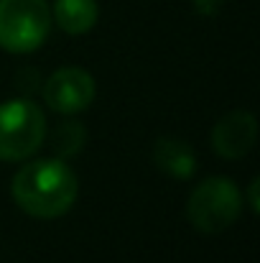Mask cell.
<instances>
[{"instance_id": "1", "label": "cell", "mask_w": 260, "mask_h": 263, "mask_svg": "<svg viewBox=\"0 0 260 263\" xmlns=\"http://www.w3.org/2000/svg\"><path fill=\"white\" fill-rule=\"evenodd\" d=\"M10 194L26 215L54 220L72 210L79 194V181L62 159H38L13 176Z\"/></svg>"}, {"instance_id": "2", "label": "cell", "mask_w": 260, "mask_h": 263, "mask_svg": "<svg viewBox=\"0 0 260 263\" xmlns=\"http://www.w3.org/2000/svg\"><path fill=\"white\" fill-rule=\"evenodd\" d=\"M51 31L46 0H0V46L10 54L36 51Z\"/></svg>"}, {"instance_id": "3", "label": "cell", "mask_w": 260, "mask_h": 263, "mask_svg": "<svg viewBox=\"0 0 260 263\" xmlns=\"http://www.w3.org/2000/svg\"><path fill=\"white\" fill-rule=\"evenodd\" d=\"M46 138V118L31 100L0 105V161H23L38 151Z\"/></svg>"}, {"instance_id": "4", "label": "cell", "mask_w": 260, "mask_h": 263, "mask_svg": "<svg viewBox=\"0 0 260 263\" xmlns=\"http://www.w3.org/2000/svg\"><path fill=\"white\" fill-rule=\"evenodd\" d=\"M243 210V197L237 186L222 176H209L204 179L189 197L186 215L189 222L207 235L222 233L230 228Z\"/></svg>"}, {"instance_id": "5", "label": "cell", "mask_w": 260, "mask_h": 263, "mask_svg": "<svg viewBox=\"0 0 260 263\" xmlns=\"http://www.w3.org/2000/svg\"><path fill=\"white\" fill-rule=\"evenodd\" d=\"M94 80L82 67H64L54 72L44 85V100L46 105L59 115H74L82 112L94 100Z\"/></svg>"}, {"instance_id": "6", "label": "cell", "mask_w": 260, "mask_h": 263, "mask_svg": "<svg viewBox=\"0 0 260 263\" xmlns=\"http://www.w3.org/2000/svg\"><path fill=\"white\" fill-rule=\"evenodd\" d=\"M258 136V120L248 110H232L227 112L212 130V146L222 159H243Z\"/></svg>"}, {"instance_id": "7", "label": "cell", "mask_w": 260, "mask_h": 263, "mask_svg": "<svg viewBox=\"0 0 260 263\" xmlns=\"http://www.w3.org/2000/svg\"><path fill=\"white\" fill-rule=\"evenodd\" d=\"M153 164L171 179H191L196 172V156L181 138L164 136L153 143Z\"/></svg>"}, {"instance_id": "8", "label": "cell", "mask_w": 260, "mask_h": 263, "mask_svg": "<svg viewBox=\"0 0 260 263\" xmlns=\"http://www.w3.org/2000/svg\"><path fill=\"white\" fill-rule=\"evenodd\" d=\"M51 18H56V23L64 33L82 36L97 23L99 5H97V0H56Z\"/></svg>"}, {"instance_id": "9", "label": "cell", "mask_w": 260, "mask_h": 263, "mask_svg": "<svg viewBox=\"0 0 260 263\" xmlns=\"http://www.w3.org/2000/svg\"><path fill=\"white\" fill-rule=\"evenodd\" d=\"M85 143V128L79 123H62L56 130H54V138H51V146L56 148V154L62 156H72L82 148Z\"/></svg>"}, {"instance_id": "10", "label": "cell", "mask_w": 260, "mask_h": 263, "mask_svg": "<svg viewBox=\"0 0 260 263\" xmlns=\"http://www.w3.org/2000/svg\"><path fill=\"white\" fill-rule=\"evenodd\" d=\"M194 3H196V10L202 15H214L222 8V0H194Z\"/></svg>"}, {"instance_id": "11", "label": "cell", "mask_w": 260, "mask_h": 263, "mask_svg": "<svg viewBox=\"0 0 260 263\" xmlns=\"http://www.w3.org/2000/svg\"><path fill=\"white\" fill-rule=\"evenodd\" d=\"M258 179H253V184H250V192H248V197H250V204H253V212H258L260 210V202H258Z\"/></svg>"}]
</instances>
